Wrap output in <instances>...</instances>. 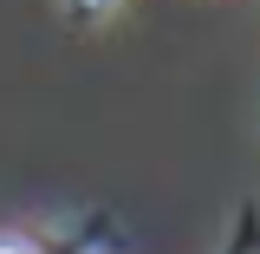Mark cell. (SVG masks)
I'll return each mask as SVG.
<instances>
[{"label": "cell", "mask_w": 260, "mask_h": 254, "mask_svg": "<svg viewBox=\"0 0 260 254\" xmlns=\"http://www.w3.org/2000/svg\"><path fill=\"white\" fill-rule=\"evenodd\" d=\"M0 254H32V248H20V241H0Z\"/></svg>", "instance_id": "obj_1"}]
</instances>
